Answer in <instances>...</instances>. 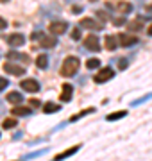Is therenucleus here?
Instances as JSON below:
<instances>
[{"mask_svg":"<svg viewBox=\"0 0 152 161\" xmlns=\"http://www.w3.org/2000/svg\"><path fill=\"white\" fill-rule=\"evenodd\" d=\"M79 66H81V61H79V58L68 56V58L63 61V66H61V75H64V77H72V75L77 74Z\"/></svg>","mask_w":152,"mask_h":161,"instance_id":"nucleus-1","label":"nucleus"},{"mask_svg":"<svg viewBox=\"0 0 152 161\" xmlns=\"http://www.w3.org/2000/svg\"><path fill=\"white\" fill-rule=\"evenodd\" d=\"M113 77H115V72H113L111 68L104 66V68H100L99 72H97V75H95V82L102 84V82H107V80H111Z\"/></svg>","mask_w":152,"mask_h":161,"instance_id":"nucleus-2","label":"nucleus"},{"mask_svg":"<svg viewBox=\"0 0 152 161\" xmlns=\"http://www.w3.org/2000/svg\"><path fill=\"white\" fill-rule=\"evenodd\" d=\"M32 38L34 40H40V45L43 47V48H52V47H56V38L54 36H45L43 32H34L32 34Z\"/></svg>","mask_w":152,"mask_h":161,"instance_id":"nucleus-3","label":"nucleus"},{"mask_svg":"<svg viewBox=\"0 0 152 161\" xmlns=\"http://www.w3.org/2000/svg\"><path fill=\"white\" fill-rule=\"evenodd\" d=\"M84 47H86L88 50H91V52H99V48H100L99 38H97L95 34H88L86 38H84Z\"/></svg>","mask_w":152,"mask_h":161,"instance_id":"nucleus-4","label":"nucleus"},{"mask_svg":"<svg viewBox=\"0 0 152 161\" xmlns=\"http://www.w3.org/2000/svg\"><path fill=\"white\" fill-rule=\"evenodd\" d=\"M20 86H22V90H25V92L29 93H38L40 92V82L36 79H25L20 82Z\"/></svg>","mask_w":152,"mask_h":161,"instance_id":"nucleus-5","label":"nucleus"},{"mask_svg":"<svg viewBox=\"0 0 152 161\" xmlns=\"http://www.w3.org/2000/svg\"><path fill=\"white\" fill-rule=\"evenodd\" d=\"M81 25L84 27V29H90V31H100L102 27H104V23L97 22V20H93V18H82Z\"/></svg>","mask_w":152,"mask_h":161,"instance_id":"nucleus-6","label":"nucleus"},{"mask_svg":"<svg viewBox=\"0 0 152 161\" xmlns=\"http://www.w3.org/2000/svg\"><path fill=\"white\" fill-rule=\"evenodd\" d=\"M66 27H68V25L64 22H52L48 25V31H50L54 36H59V34H64V32H66Z\"/></svg>","mask_w":152,"mask_h":161,"instance_id":"nucleus-7","label":"nucleus"},{"mask_svg":"<svg viewBox=\"0 0 152 161\" xmlns=\"http://www.w3.org/2000/svg\"><path fill=\"white\" fill-rule=\"evenodd\" d=\"M118 43L122 47H131V45H134V43H138V38L133 34H118Z\"/></svg>","mask_w":152,"mask_h":161,"instance_id":"nucleus-8","label":"nucleus"},{"mask_svg":"<svg viewBox=\"0 0 152 161\" xmlns=\"http://www.w3.org/2000/svg\"><path fill=\"white\" fill-rule=\"evenodd\" d=\"M72 93H73V88H72V84L64 82V84H63V90H61V95H59L61 102H70V100H72Z\"/></svg>","mask_w":152,"mask_h":161,"instance_id":"nucleus-9","label":"nucleus"},{"mask_svg":"<svg viewBox=\"0 0 152 161\" xmlns=\"http://www.w3.org/2000/svg\"><path fill=\"white\" fill-rule=\"evenodd\" d=\"M4 70L11 75H24L25 74V66H18V64H13V63H6L4 64Z\"/></svg>","mask_w":152,"mask_h":161,"instance_id":"nucleus-10","label":"nucleus"},{"mask_svg":"<svg viewBox=\"0 0 152 161\" xmlns=\"http://www.w3.org/2000/svg\"><path fill=\"white\" fill-rule=\"evenodd\" d=\"M79 149H81V145H73V147H70V149L63 150L61 154H57L56 158H54V161H63V159H66V158H70V156L75 154V152H77Z\"/></svg>","mask_w":152,"mask_h":161,"instance_id":"nucleus-11","label":"nucleus"},{"mask_svg":"<svg viewBox=\"0 0 152 161\" xmlns=\"http://www.w3.org/2000/svg\"><path fill=\"white\" fill-rule=\"evenodd\" d=\"M7 43L11 47H22L25 43V36H22V34H11V36H7Z\"/></svg>","mask_w":152,"mask_h":161,"instance_id":"nucleus-12","label":"nucleus"},{"mask_svg":"<svg viewBox=\"0 0 152 161\" xmlns=\"http://www.w3.org/2000/svg\"><path fill=\"white\" fill-rule=\"evenodd\" d=\"M104 45H106L107 50H115L117 45H118V38L117 36H106L104 38Z\"/></svg>","mask_w":152,"mask_h":161,"instance_id":"nucleus-13","label":"nucleus"},{"mask_svg":"<svg viewBox=\"0 0 152 161\" xmlns=\"http://www.w3.org/2000/svg\"><path fill=\"white\" fill-rule=\"evenodd\" d=\"M59 109H61V106H59V104H54V102H45V104H43V111H45L47 115L57 113Z\"/></svg>","mask_w":152,"mask_h":161,"instance_id":"nucleus-14","label":"nucleus"},{"mask_svg":"<svg viewBox=\"0 0 152 161\" xmlns=\"http://www.w3.org/2000/svg\"><path fill=\"white\" fill-rule=\"evenodd\" d=\"M127 29L133 31V32H136V31H141V29H143V22H141L140 18L131 20V22H127Z\"/></svg>","mask_w":152,"mask_h":161,"instance_id":"nucleus-15","label":"nucleus"},{"mask_svg":"<svg viewBox=\"0 0 152 161\" xmlns=\"http://www.w3.org/2000/svg\"><path fill=\"white\" fill-rule=\"evenodd\" d=\"M7 102H9V104H16V106H18V104L24 102V97H22L18 92H11L9 95H7Z\"/></svg>","mask_w":152,"mask_h":161,"instance_id":"nucleus-16","label":"nucleus"},{"mask_svg":"<svg viewBox=\"0 0 152 161\" xmlns=\"http://www.w3.org/2000/svg\"><path fill=\"white\" fill-rule=\"evenodd\" d=\"M13 111V115L14 116H27V115H30V109L27 108V106H16L14 109H11Z\"/></svg>","mask_w":152,"mask_h":161,"instance_id":"nucleus-17","label":"nucleus"},{"mask_svg":"<svg viewBox=\"0 0 152 161\" xmlns=\"http://www.w3.org/2000/svg\"><path fill=\"white\" fill-rule=\"evenodd\" d=\"M125 115H127V111L122 109V111H117V113H109V115L106 116V120L107 122H117V120H120V118H123Z\"/></svg>","mask_w":152,"mask_h":161,"instance_id":"nucleus-18","label":"nucleus"},{"mask_svg":"<svg viewBox=\"0 0 152 161\" xmlns=\"http://www.w3.org/2000/svg\"><path fill=\"white\" fill-rule=\"evenodd\" d=\"M36 64H38V68H47L48 66V58L47 56H45V54H41V56H38V58H36Z\"/></svg>","mask_w":152,"mask_h":161,"instance_id":"nucleus-19","label":"nucleus"},{"mask_svg":"<svg viewBox=\"0 0 152 161\" xmlns=\"http://www.w3.org/2000/svg\"><path fill=\"white\" fill-rule=\"evenodd\" d=\"M117 9H118L120 13H123V14H125V13H131V9H133V4H131V2H118Z\"/></svg>","mask_w":152,"mask_h":161,"instance_id":"nucleus-20","label":"nucleus"},{"mask_svg":"<svg viewBox=\"0 0 152 161\" xmlns=\"http://www.w3.org/2000/svg\"><path fill=\"white\" fill-rule=\"evenodd\" d=\"M95 111V108H88V109H84V111H81V113H77V115H73L70 118L68 122H75V120H79V118H82V116H86V115H91Z\"/></svg>","mask_w":152,"mask_h":161,"instance_id":"nucleus-21","label":"nucleus"},{"mask_svg":"<svg viewBox=\"0 0 152 161\" xmlns=\"http://www.w3.org/2000/svg\"><path fill=\"white\" fill-rule=\"evenodd\" d=\"M97 66H100V61H99L97 58H91V59H88V61H86V68L95 70Z\"/></svg>","mask_w":152,"mask_h":161,"instance_id":"nucleus-22","label":"nucleus"},{"mask_svg":"<svg viewBox=\"0 0 152 161\" xmlns=\"http://www.w3.org/2000/svg\"><path fill=\"white\" fill-rule=\"evenodd\" d=\"M7 58L9 59H22V61H25V63H29V56H20V54H16V52H9Z\"/></svg>","mask_w":152,"mask_h":161,"instance_id":"nucleus-23","label":"nucleus"},{"mask_svg":"<svg viewBox=\"0 0 152 161\" xmlns=\"http://www.w3.org/2000/svg\"><path fill=\"white\" fill-rule=\"evenodd\" d=\"M16 124L18 122L14 120V118H6L4 124H2V127H4V129H13V127H16Z\"/></svg>","mask_w":152,"mask_h":161,"instance_id":"nucleus-24","label":"nucleus"},{"mask_svg":"<svg viewBox=\"0 0 152 161\" xmlns=\"http://www.w3.org/2000/svg\"><path fill=\"white\" fill-rule=\"evenodd\" d=\"M97 18L100 20V23H106V22H109V14L106 11H97Z\"/></svg>","mask_w":152,"mask_h":161,"instance_id":"nucleus-25","label":"nucleus"},{"mask_svg":"<svg viewBox=\"0 0 152 161\" xmlns=\"http://www.w3.org/2000/svg\"><path fill=\"white\" fill-rule=\"evenodd\" d=\"M7 84H9V80H7L6 77H0V92H4L7 88Z\"/></svg>","mask_w":152,"mask_h":161,"instance_id":"nucleus-26","label":"nucleus"},{"mask_svg":"<svg viewBox=\"0 0 152 161\" xmlns=\"http://www.w3.org/2000/svg\"><path fill=\"white\" fill-rule=\"evenodd\" d=\"M29 106H32V108H40L41 102L38 100V98H30V100H29Z\"/></svg>","mask_w":152,"mask_h":161,"instance_id":"nucleus-27","label":"nucleus"},{"mask_svg":"<svg viewBox=\"0 0 152 161\" xmlns=\"http://www.w3.org/2000/svg\"><path fill=\"white\" fill-rule=\"evenodd\" d=\"M72 38H73V40H81V31L73 29V31H72Z\"/></svg>","mask_w":152,"mask_h":161,"instance_id":"nucleus-28","label":"nucleus"},{"mask_svg":"<svg viewBox=\"0 0 152 161\" xmlns=\"http://www.w3.org/2000/svg\"><path fill=\"white\" fill-rule=\"evenodd\" d=\"M123 23H127L125 18H117V20H115V25H123Z\"/></svg>","mask_w":152,"mask_h":161,"instance_id":"nucleus-29","label":"nucleus"},{"mask_svg":"<svg viewBox=\"0 0 152 161\" xmlns=\"http://www.w3.org/2000/svg\"><path fill=\"white\" fill-rule=\"evenodd\" d=\"M7 27V22L4 20V18H0V31H4Z\"/></svg>","mask_w":152,"mask_h":161,"instance_id":"nucleus-30","label":"nucleus"},{"mask_svg":"<svg viewBox=\"0 0 152 161\" xmlns=\"http://www.w3.org/2000/svg\"><path fill=\"white\" fill-rule=\"evenodd\" d=\"M72 11H73V13H81V7H79V6H73V7H72Z\"/></svg>","mask_w":152,"mask_h":161,"instance_id":"nucleus-31","label":"nucleus"},{"mask_svg":"<svg viewBox=\"0 0 152 161\" xmlns=\"http://www.w3.org/2000/svg\"><path fill=\"white\" fill-rule=\"evenodd\" d=\"M125 66H127V63H125V61H120V68L123 70V68H125Z\"/></svg>","mask_w":152,"mask_h":161,"instance_id":"nucleus-32","label":"nucleus"},{"mask_svg":"<svg viewBox=\"0 0 152 161\" xmlns=\"http://www.w3.org/2000/svg\"><path fill=\"white\" fill-rule=\"evenodd\" d=\"M149 34H152V25H150V29H149Z\"/></svg>","mask_w":152,"mask_h":161,"instance_id":"nucleus-33","label":"nucleus"},{"mask_svg":"<svg viewBox=\"0 0 152 161\" xmlns=\"http://www.w3.org/2000/svg\"><path fill=\"white\" fill-rule=\"evenodd\" d=\"M90 2H97V0H90Z\"/></svg>","mask_w":152,"mask_h":161,"instance_id":"nucleus-34","label":"nucleus"},{"mask_svg":"<svg viewBox=\"0 0 152 161\" xmlns=\"http://www.w3.org/2000/svg\"><path fill=\"white\" fill-rule=\"evenodd\" d=\"M2 2H6V0H2Z\"/></svg>","mask_w":152,"mask_h":161,"instance_id":"nucleus-35","label":"nucleus"}]
</instances>
